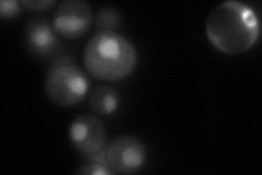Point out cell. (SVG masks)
Returning <instances> with one entry per match:
<instances>
[{"instance_id":"obj_12","label":"cell","mask_w":262,"mask_h":175,"mask_svg":"<svg viewBox=\"0 0 262 175\" xmlns=\"http://www.w3.org/2000/svg\"><path fill=\"white\" fill-rule=\"evenodd\" d=\"M20 3L31 11H47L57 4L56 0H21Z\"/></svg>"},{"instance_id":"obj_6","label":"cell","mask_w":262,"mask_h":175,"mask_svg":"<svg viewBox=\"0 0 262 175\" xmlns=\"http://www.w3.org/2000/svg\"><path fill=\"white\" fill-rule=\"evenodd\" d=\"M70 143L77 151L84 155H96L107 139L105 124L92 114H82L69 127Z\"/></svg>"},{"instance_id":"obj_8","label":"cell","mask_w":262,"mask_h":175,"mask_svg":"<svg viewBox=\"0 0 262 175\" xmlns=\"http://www.w3.org/2000/svg\"><path fill=\"white\" fill-rule=\"evenodd\" d=\"M89 105L94 113L102 116H110L118 110L120 94L114 87L107 85L96 86L90 91Z\"/></svg>"},{"instance_id":"obj_9","label":"cell","mask_w":262,"mask_h":175,"mask_svg":"<svg viewBox=\"0 0 262 175\" xmlns=\"http://www.w3.org/2000/svg\"><path fill=\"white\" fill-rule=\"evenodd\" d=\"M122 16L120 12L113 7H103L97 11L95 16V26L100 30L115 31L120 28Z\"/></svg>"},{"instance_id":"obj_2","label":"cell","mask_w":262,"mask_h":175,"mask_svg":"<svg viewBox=\"0 0 262 175\" xmlns=\"http://www.w3.org/2000/svg\"><path fill=\"white\" fill-rule=\"evenodd\" d=\"M83 65L90 76L104 81H119L133 73L138 52L124 35L100 30L90 38L83 52Z\"/></svg>"},{"instance_id":"obj_3","label":"cell","mask_w":262,"mask_h":175,"mask_svg":"<svg viewBox=\"0 0 262 175\" xmlns=\"http://www.w3.org/2000/svg\"><path fill=\"white\" fill-rule=\"evenodd\" d=\"M90 80L69 57H59L48 68L44 90L51 101L61 107H75L86 98Z\"/></svg>"},{"instance_id":"obj_11","label":"cell","mask_w":262,"mask_h":175,"mask_svg":"<svg viewBox=\"0 0 262 175\" xmlns=\"http://www.w3.org/2000/svg\"><path fill=\"white\" fill-rule=\"evenodd\" d=\"M21 3L15 0H2L0 2V16L3 20H12L19 16L22 8Z\"/></svg>"},{"instance_id":"obj_10","label":"cell","mask_w":262,"mask_h":175,"mask_svg":"<svg viewBox=\"0 0 262 175\" xmlns=\"http://www.w3.org/2000/svg\"><path fill=\"white\" fill-rule=\"evenodd\" d=\"M75 173L84 175H111L114 174V171L110 168L104 158L103 160L92 159L91 161L80 166Z\"/></svg>"},{"instance_id":"obj_7","label":"cell","mask_w":262,"mask_h":175,"mask_svg":"<svg viewBox=\"0 0 262 175\" xmlns=\"http://www.w3.org/2000/svg\"><path fill=\"white\" fill-rule=\"evenodd\" d=\"M23 44L27 52L36 58L52 57L60 49V42L53 24L42 16H35L27 22Z\"/></svg>"},{"instance_id":"obj_4","label":"cell","mask_w":262,"mask_h":175,"mask_svg":"<svg viewBox=\"0 0 262 175\" xmlns=\"http://www.w3.org/2000/svg\"><path fill=\"white\" fill-rule=\"evenodd\" d=\"M105 160L114 173L131 174L146 163L147 152L141 139L124 135L113 139L105 150Z\"/></svg>"},{"instance_id":"obj_1","label":"cell","mask_w":262,"mask_h":175,"mask_svg":"<svg viewBox=\"0 0 262 175\" xmlns=\"http://www.w3.org/2000/svg\"><path fill=\"white\" fill-rule=\"evenodd\" d=\"M206 34L211 45L226 55H239L257 43L260 22L249 6L225 2L213 9L206 22Z\"/></svg>"},{"instance_id":"obj_5","label":"cell","mask_w":262,"mask_h":175,"mask_svg":"<svg viewBox=\"0 0 262 175\" xmlns=\"http://www.w3.org/2000/svg\"><path fill=\"white\" fill-rule=\"evenodd\" d=\"M93 22L91 7L83 0H64L56 8L53 28L66 40H77L86 34Z\"/></svg>"}]
</instances>
